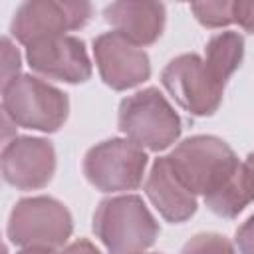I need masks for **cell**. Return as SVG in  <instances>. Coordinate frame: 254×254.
I'll return each mask as SVG.
<instances>
[{"label":"cell","mask_w":254,"mask_h":254,"mask_svg":"<svg viewBox=\"0 0 254 254\" xmlns=\"http://www.w3.org/2000/svg\"><path fill=\"white\" fill-rule=\"evenodd\" d=\"M161 83L171 97L190 115L208 117L222 103L224 83L214 77L204 60L196 54L173 58L161 71Z\"/></svg>","instance_id":"cell-7"},{"label":"cell","mask_w":254,"mask_h":254,"mask_svg":"<svg viewBox=\"0 0 254 254\" xmlns=\"http://www.w3.org/2000/svg\"><path fill=\"white\" fill-rule=\"evenodd\" d=\"M2 87H6L12 79L20 75V54L12 46L8 36L2 38Z\"/></svg>","instance_id":"cell-17"},{"label":"cell","mask_w":254,"mask_h":254,"mask_svg":"<svg viewBox=\"0 0 254 254\" xmlns=\"http://www.w3.org/2000/svg\"><path fill=\"white\" fill-rule=\"evenodd\" d=\"M2 113L4 119L12 121L16 127L54 133L67 119L69 99L48 81L20 73L2 87Z\"/></svg>","instance_id":"cell-4"},{"label":"cell","mask_w":254,"mask_h":254,"mask_svg":"<svg viewBox=\"0 0 254 254\" xmlns=\"http://www.w3.org/2000/svg\"><path fill=\"white\" fill-rule=\"evenodd\" d=\"M93 58L103 83L115 91L131 89L151 75L147 52L117 32H105L93 40Z\"/></svg>","instance_id":"cell-9"},{"label":"cell","mask_w":254,"mask_h":254,"mask_svg":"<svg viewBox=\"0 0 254 254\" xmlns=\"http://www.w3.org/2000/svg\"><path fill=\"white\" fill-rule=\"evenodd\" d=\"M93 232L109 254H139L155 244L159 222L141 196L121 194L99 202L93 214Z\"/></svg>","instance_id":"cell-2"},{"label":"cell","mask_w":254,"mask_h":254,"mask_svg":"<svg viewBox=\"0 0 254 254\" xmlns=\"http://www.w3.org/2000/svg\"><path fill=\"white\" fill-rule=\"evenodd\" d=\"M145 194L159 210V214L173 224L189 220L198 206L196 194L183 183V179L171 165L169 155L155 159L145 181Z\"/></svg>","instance_id":"cell-12"},{"label":"cell","mask_w":254,"mask_h":254,"mask_svg":"<svg viewBox=\"0 0 254 254\" xmlns=\"http://www.w3.org/2000/svg\"><path fill=\"white\" fill-rule=\"evenodd\" d=\"M18 254H56L54 250H40V248H22Z\"/></svg>","instance_id":"cell-21"},{"label":"cell","mask_w":254,"mask_h":254,"mask_svg":"<svg viewBox=\"0 0 254 254\" xmlns=\"http://www.w3.org/2000/svg\"><path fill=\"white\" fill-rule=\"evenodd\" d=\"M28 65L48 77L65 83H83L91 77V60L83 40L64 34L40 40L26 48Z\"/></svg>","instance_id":"cell-11"},{"label":"cell","mask_w":254,"mask_h":254,"mask_svg":"<svg viewBox=\"0 0 254 254\" xmlns=\"http://www.w3.org/2000/svg\"><path fill=\"white\" fill-rule=\"evenodd\" d=\"M244 163H246V167L250 169V173H252V179H254V153H250V155L246 157V161H244Z\"/></svg>","instance_id":"cell-22"},{"label":"cell","mask_w":254,"mask_h":254,"mask_svg":"<svg viewBox=\"0 0 254 254\" xmlns=\"http://www.w3.org/2000/svg\"><path fill=\"white\" fill-rule=\"evenodd\" d=\"M147 155L129 139H107L83 157V175L101 192L135 190L143 183Z\"/></svg>","instance_id":"cell-6"},{"label":"cell","mask_w":254,"mask_h":254,"mask_svg":"<svg viewBox=\"0 0 254 254\" xmlns=\"http://www.w3.org/2000/svg\"><path fill=\"white\" fill-rule=\"evenodd\" d=\"M105 22L139 48L155 44L165 28L167 10L161 2H111L103 10Z\"/></svg>","instance_id":"cell-13"},{"label":"cell","mask_w":254,"mask_h":254,"mask_svg":"<svg viewBox=\"0 0 254 254\" xmlns=\"http://www.w3.org/2000/svg\"><path fill=\"white\" fill-rule=\"evenodd\" d=\"M139 254H145V252H139ZM151 254H159V252H151Z\"/></svg>","instance_id":"cell-23"},{"label":"cell","mask_w":254,"mask_h":254,"mask_svg":"<svg viewBox=\"0 0 254 254\" xmlns=\"http://www.w3.org/2000/svg\"><path fill=\"white\" fill-rule=\"evenodd\" d=\"M119 131L141 149L165 151L183 131V121L157 87H145L119 103Z\"/></svg>","instance_id":"cell-3"},{"label":"cell","mask_w":254,"mask_h":254,"mask_svg":"<svg viewBox=\"0 0 254 254\" xmlns=\"http://www.w3.org/2000/svg\"><path fill=\"white\" fill-rule=\"evenodd\" d=\"M93 16L89 2L71 0H30L16 8L10 34L26 48L48 38L64 36L83 28Z\"/></svg>","instance_id":"cell-8"},{"label":"cell","mask_w":254,"mask_h":254,"mask_svg":"<svg viewBox=\"0 0 254 254\" xmlns=\"http://www.w3.org/2000/svg\"><path fill=\"white\" fill-rule=\"evenodd\" d=\"M56 173V149L42 137H14L2 149V177L18 190L46 187Z\"/></svg>","instance_id":"cell-10"},{"label":"cell","mask_w":254,"mask_h":254,"mask_svg":"<svg viewBox=\"0 0 254 254\" xmlns=\"http://www.w3.org/2000/svg\"><path fill=\"white\" fill-rule=\"evenodd\" d=\"M232 4L228 0H216V2H192L190 12L194 18L206 26V28H224L234 22L232 18Z\"/></svg>","instance_id":"cell-15"},{"label":"cell","mask_w":254,"mask_h":254,"mask_svg":"<svg viewBox=\"0 0 254 254\" xmlns=\"http://www.w3.org/2000/svg\"><path fill=\"white\" fill-rule=\"evenodd\" d=\"M232 18L242 30L254 34V0L234 2L232 4Z\"/></svg>","instance_id":"cell-18"},{"label":"cell","mask_w":254,"mask_h":254,"mask_svg":"<svg viewBox=\"0 0 254 254\" xmlns=\"http://www.w3.org/2000/svg\"><path fill=\"white\" fill-rule=\"evenodd\" d=\"M183 183L204 198L210 212L222 218L238 216L254 200V179L226 141L214 135L183 139L169 155Z\"/></svg>","instance_id":"cell-1"},{"label":"cell","mask_w":254,"mask_h":254,"mask_svg":"<svg viewBox=\"0 0 254 254\" xmlns=\"http://www.w3.org/2000/svg\"><path fill=\"white\" fill-rule=\"evenodd\" d=\"M244 58V38L238 32L214 34L204 48V64L218 81L226 85Z\"/></svg>","instance_id":"cell-14"},{"label":"cell","mask_w":254,"mask_h":254,"mask_svg":"<svg viewBox=\"0 0 254 254\" xmlns=\"http://www.w3.org/2000/svg\"><path fill=\"white\" fill-rule=\"evenodd\" d=\"M181 254H234L232 242L216 232H200L194 234L183 246Z\"/></svg>","instance_id":"cell-16"},{"label":"cell","mask_w":254,"mask_h":254,"mask_svg":"<svg viewBox=\"0 0 254 254\" xmlns=\"http://www.w3.org/2000/svg\"><path fill=\"white\" fill-rule=\"evenodd\" d=\"M234 242H236L240 254H254V214L238 226Z\"/></svg>","instance_id":"cell-19"},{"label":"cell","mask_w":254,"mask_h":254,"mask_svg":"<svg viewBox=\"0 0 254 254\" xmlns=\"http://www.w3.org/2000/svg\"><path fill=\"white\" fill-rule=\"evenodd\" d=\"M58 254H101V252H99V248H97L95 244H91L89 240L79 238V240H75V242L64 246Z\"/></svg>","instance_id":"cell-20"},{"label":"cell","mask_w":254,"mask_h":254,"mask_svg":"<svg viewBox=\"0 0 254 254\" xmlns=\"http://www.w3.org/2000/svg\"><path fill=\"white\" fill-rule=\"evenodd\" d=\"M8 238L20 248L60 250L73 232L71 212L52 196H28L14 204L8 218Z\"/></svg>","instance_id":"cell-5"}]
</instances>
